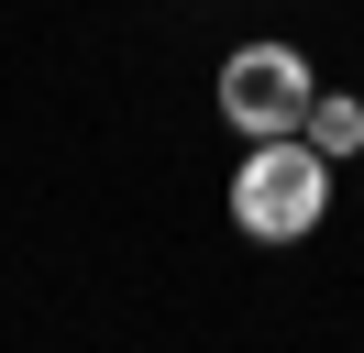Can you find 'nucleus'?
Here are the masks:
<instances>
[{
    "label": "nucleus",
    "mask_w": 364,
    "mask_h": 353,
    "mask_svg": "<svg viewBox=\"0 0 364 353\" xmlns=\"http://www.w3.org/2000/svg\"><path fill=\"white\" fill-rule=\"evenodd\" d=\"M309 100H320V78H309L298 44H232L221 56V122L254 132V144H265V132H298Z\"/></svg>",
    "instance_id": "nucleus-2"
},
{
    "label": "nucleus",
    "mask_w": 364,
    "mask_h": 353,
    "mask_svg": "<svg viewBox=\"0 0 364 353\" xmlns=\"http://www.w3.org/2000/svg\"><path fill=\"white\" fill-rule=\"evenodd\" d=\"M298 132H309L320 154H364V100H342V88H320V100H309V122H298Z\"/></svg>",
    "instance_id": "nucleus-3"
},
{
    "label": "nucleus",
    "mask_w": 364,
    "mask_h": 353,
    "mask_svg": "<svg viewBox=\"0 0 364 353\" xmlns=\"http://www.w3.org/2000/svg\"><path fill=\"white\" fill-rule=\"evenodd\" d=\"M320 210H331V154H320L309 132H265V144L243 154V176H232V221H243L254 243H309Z\"/></svg>",
    "instance_id": "nucleus-1"
}]
</instances>
